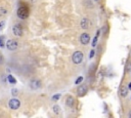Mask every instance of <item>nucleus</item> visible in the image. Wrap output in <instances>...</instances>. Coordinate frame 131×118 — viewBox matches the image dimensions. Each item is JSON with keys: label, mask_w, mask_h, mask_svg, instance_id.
Masks as SVG:
<instances>
[{"label": "nucleus", "mask_w": 131, "mask_h": 118, "mask_svg": "<svg viewBox=\"0 0 131 118\" xmlns=\"http://www.w3.org/2000/svg\"><path fill=\"white\" fill-rule=\"evenodd\" d=\"M83 58H84V54L81 51H75L72 55V61L74 64H81L83 62Z\"/></svg>", "instance_id": "obj_1"}, {"label": "nucleus", "mask_w": 131, "mask_h": 118, "mask_svg": "<svg viewBox=\"0 0 131 118\" xmlns=\"http://www.w3.org/2000/svg\"><path fill=\"white\" fill-rule=\"evenodd\" d=\"M18 16L19 18L21 19H26L28 16H29V10L26 6H21L19 8V11H18Z\"/></svg>", "instance_id": "obj_2"}, {"label": "nucleus", "mask_w": 131, "mask_h": 118, "mask_svg": "<svg viewBox=\"0 0 131 118\" xmlns=\"http://www.w3.org/2000/svg\"><path fill=\"white\" fill-rule=\"evenodd\" d=\"M20 106H21V102L18 99H11L9 101V107H10V109L17 110V109L20 108Z\"/></svg>", "instance_id": "obj_3"}, {"label": "nucleus", "mask_w": 131, "mask_h": 118, "mask_svg": "<svg viewBox=\"0 0 131 118\" xmlns=\"http://www.w3.org/2000/svg\"><path fill=\"white\" fill-rule=\"evenodd\" d=\"M89 41H90V36H89V34L83 33V34L80 36V42H81V44L87 45V44L89 43Z\"/></svg>", "instance_id": "obj_4"}, {"label": "nucleus", "mask_w": 131, "mask_h": 118, "mask_svg": "<svg viewBox=\"0 0 131 118\" xmlns=\"http://www.w3.org/2000/svg\"><path fill=\"white\" fill-rule=\"evenodd\" d=\"M87 90H88L87 86L84 85V84H81V85H79L78 88H77V93H78L79 97H82V96H84L85 93H87Z\"/></svg>", "instance_id": "obj_5"}, {"label": "nucleus", "mask_w": 131, "mask_h": 118, "mask_svg": "<svg viewBox=\"0 0 131 118\" xmlns=\"http://www.w3.org/2000/svg\"><path fill=\"white\" fill-rule=\"evenodd\" d=\"M6 47H7L9 50H15V49L18 47V42H17L16 40L10 39V40H8V41L6 42Z\"/></svg>", "instance_id": "obj_6"}, {"label": "nucleus", "mask_w": 131, "mask_h": 118, "mask_svg": "<svg viewBox=\"0 0 131 118\" xmlns=\"http://www.w3.org/2000/svg\"><path fill=\"white\" fill-rule=\"evenodd\" d=\"M40 86H41V83H40L39 80L34 79V80H31L30 81V87L32 89H38V88H40Z\"/></svg>", "instance_id": "obj_7"}, {"label": "nucleus", "mask_w": 131, "mask_h": 118, "mask_svg": "<svg viewBox=\"0 0 131 118\" xmlns=\"http://www.w3.org/2000/svg\"><path fill=\"white\" fill-rule=\"evenodd\" d=\"M14 34L16 36H19V37H21L23 35V29H22V27L20 25H16L14 27Z\"/></svg>", "instance_id": "obj_8"}, {"label": "nucleus", "mask_w": 131, "mask_h": 118, "mask_svg": "<svg viewBox=\"0 0 131 118\" xmlns=\"http://www.w3.org/2000/svg\"><path fill=\"white\" fill-rule=\"evenodd\" d=\"M66 104H67V106H69V107H74V104H75V99H74V97H72V96H68L67 97V100H66Z\"/></svg>", "instance_id": "obj_9"}, {"label": "nucleus", "mask_w": 131, "mask_h": 118, "mask_svg": "<svg viewBox=\"0 0 131 118\" xmlns=\"http://www.w3.org/2000/svg\"><path fill=\"white\" fill-rule=\"evenodd\" d=\"M89 25H90V23H89L88 19H82L81 22H80V26H81L82 29H88Z\"/></svg>", "instance_id": "obj_10"}, {"label": "nucleus", "mask_w": 131, "mask_h": 118, "mask_svg": "<svg viewBox=\"0 0 131 118\" xmlns=\"http://www.w3.org/2000/svg\"><path fill=\"white\" fill-rule=\"evenodd\" d=\"M120 93H121V96H122L123 98H125V97L127 96V93H128V87H126L125 85H123V86L121 87V91H120Z\"/></svg>", "instance_id": "obj_11"}, {"label": "nucleus", "mask_w": 131, "mask_h": 118, "mask_svg": "<svg viewBox=\"0 0 131 118\" xmlns=\"http://www.w3.org/2000/svg\"><path fill=\"white\" fill-rule=\"evenodd\" d=\"M53 112L55 113V114H59L60 113V108H59V106H57V105H55V106H53Z\"/></svg>", "instance_id": "obj_12"}, {"label": "nucleus", "mask_w": 131, "mask_h": 118, "mask_svg": "<svg viewBox=\"0 0 131 118\" xmlns=\"http://www.w3.org/2000/svg\"><path fill=\"white\" fill-rule=\"evenodd\" d=\"M98 36H99V31H97V32H96V36H95V37H94V39H93L92 46H95V45H96V42H97V38H98Z\"/></svg>", "instance_id": "obj_13"}, {"label": "nucleus", "mask_w": 131, "mask_h": 118, "mask_svg": "<svg viewBox=\"0 0 131 118\" xmlns=\"http://www.w3.org/2000/svg\"><path fill=\"white\" fill-rule=\"evenodd\" d=\"M7 78H8V81H9L10 83H14V84H15V83H17V80L15 79V77H14L12 75H9Z\"/></svg>", "instance_id": "obj_14"}, {"label": "nucleus", "mask_w": 131, "mask_h": 118, "mask_svg": "<svg viewBox=\"0 0 131 118\" xmlns=\"http://www.w3.org/2000/svg\"><path fill=\"white\" fill-rule=\"evenodd\" d=\"M6 13H7V11H6V9H5V8L0 7V17H1V16H4Z\"/></svg>", "instance_id": "obj_15"}, {"label": "nucleus", "mask_w": 131, "mask_h": 118, "mask_svg": "<svg viewBox=\"0 0 131 118\" xmlns=\"http://www.w3.org/2000/svg\"><path fill=\"white\" fill-rule=\"evenodd\" d=\"M4 46V40H3V37L1 36L0 37V47H3Z\"/></svg>", "instance_id": "obj_16"}, {"label": "nucleus", "mask_w": 131, "mask_h": 118, "mask_svg": "<svg viewBox=\"0 0 131 118\" xmlns=\"http://www.w3.org/2000/svg\"><path fill=\"white\" fill-rule=\"evenodd\" d=\"M82 80H83V76H80V77H79V78L76 80V82H75V83H76V84H79V83H80Z\"/></svg>", "instance_id": "obj_17"}, {"label": "nucleus", "mask_w": 131, "mask_h": 118, "mask_svg": "<svg viewBox=\"0 0 131 118\" xmlns=\"http://www.w3.org/2000/svg\"><path fill=\"white\" fill-rule=\"evenodd\" d=\"M59 98H60V95H55V96H53V97H52V100L56 101V100H58Z\"/></svg>", "instance_id": "obj_18"}, {"label": "nucleus", "mask_w": 131, "mask_h": 118, "mask_svg": "<svg viewBox=\"0 0 131 118\" xmlns=\"http://www.w3.org/2000/svg\"><path fill=\"white\" fill-rule=\"evenodd\" d=\"M11 93H12L14 96H18V89H16V88H14V89L11 90Z\"/></svg>", "instance_id": "obj_19"}, {"label": "nucleus", "mask_w": 131, "mask_h": 118, "mask_svg": "<svg viewBox=\"0 0 131 118\" xmlns=\"http://www.w3.org/2000/svg\"><path fill=\"white\" fill-rule=\"evenodd\" d=\"M93 55H94V50H91V51H90V54H89V58L93 57Z\"/></svg>", "instance_id": "obj_20"}, {"label": "nucleus", "mask_w": 131, "mask_h": 118, "mask_svg": "<svg viewBox=\"0 0 131 118\" xmlns=\"http://www.w3.org/2000/svg\"><path fill=\"white\" fill-rule=\"evenodd\" d=\"M3 26H4V22H1V23H0V31H1V30H2Z\"/></svg>", "instance_id": "obj_21"}, {"label": "nucleus", "mask_w": 131, "mask_h": 118, "mask_svg": "<svg viewBox=\"0 0 131 118\" xmlns=\"http://www.w3.org/2000/svg\"><path fill=\"white\" fill-rule=\"evenodd\" d=\"M2 61H3V57L2 55H0V64H2Z\"/></svg>", "instance_id": "obj_22"}, {"label": "nucleus", "mask_w": 131, "mask_h": 118, "mask_svg": "<svg viewBox=\"0 0 131 118\" xmlns=\"http://www.w3.org/2000/svg\"><path fill=\"white\" fill-rule=\"evenodd\" d=\"M128 89H129V90H131V82L128 84Z\"/></svg>", "instance_id": "obj_23"}, {"label": "nucleus", "mask_w": 131, "mask_h": 118, "mask_svg": "<svg viewBox=\"0 0 131 118\" xmlns=\"http://www.w3.org/2000/svg\"><path fill=\"white\" fill-rule=\"evenodd\" d=\"M128 117H131V111L128 113Z\"/></svg>", "instance_id": "obj_24"}, {"label": "nucleus", "mask_w": 131, "mask_h": 118, "mask_svg": "<svg viewBox=\"0 0 131 118\" xmlns=\"http://www.w3.org/2000/svg\"><path fill=\"white\" fill-rule=\"evenodd\" d=\"M96 1H98V0H96Z\"/></svg>", "instance_id": "obj_25"}]
</instances>
